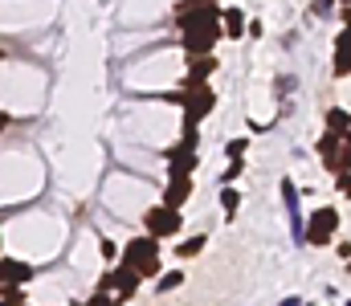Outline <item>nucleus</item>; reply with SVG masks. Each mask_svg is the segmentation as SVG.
<instances>
[{"mask_svg":"<svg viewBox=\"0 0 351 306\" xmlns=\"http://www.w3.org/2000/svg\"><path fill=\"white\" fill-rule=\"evenodd\" d=\"M245 147H250V139H233L229 147H225V155L233 160V155H245Z\"/></svg>","mask_w":351,"mask_h":306,"instance_id":"nucleus-21","label":"nucleus"},{"mask_svg":"<svg viewBox=\"0 0 351 306\" xmlns=\"http://www.w3.org/2000/svg\"><path fill=\"white\" fill-rule=\"evenodd\" d=\"M327 127L339 131V135H351V114L343 106H331V110H327Z\"/></svg>","mask_w":351,"mask_h":306,"instance_id":"nucleus-13","label":"nucleus"},{"mask_svg":"<svg viewBox=\"0 0 351 306\" xmlns=\"http://www.w3.org/2000/svg\"><path fill=\"white\" fill-rule=\"evenodd\" d=\"M176 286H184V270H176V274H164V278L156 282V290H160V294H168V290H176Z\"/></svg>","mask_w":351,"mask_h":306,"instance_id":"nucleus-17","label":"nucleus"},{"mask_svg":"<svg viewBox=\"0 0 351 306\" xmlns=\"http://www.w3.org/2000/svg\"><path fill=\"white\" fill-rule=\"evenodd\" d=\"M4 303L21 306V303H25V290H21V286H16V282H4Z\"/></svg>","mask_w":351,"mask_h":306,"instance_id":"nucleus-19","label":"nucleus"},{"mask_svg":"<svg viewBox=\"0 0 351 306\" xmlns=\"http://www.w3.org/2000/svg\"><path fill=\"white\" fill-rule=\"evenodd\" d=\"M315 12L323 16V12H331V0H315Z\"/></svg>","mask_w":351,"mask_h":306,"instance_id":"nucleus-22","label":"nucleus"},{"mask_svg":"<svg viewBox=\"0 0 351 306\" xmlns=\"http://www.w3.org/2000/svg\"><path fill=\"white\" fill-rule=\"evenodd\" d=\"M343 143H348V135H339V131H323V139H319V155H323V164H327V172H339V155H343Z\"/></svg>","mask_w":351,"mask_h":306,"instance_id":"nucleus-10","label":"nucleus"},{"mask_svg":"<svg viewBox=\"0 0 351 306\" xmlns=\"http://www.w3.org/2000/svg\"><path fill=\"white\" fill-rule=\"evenodd\" d=\"M192 172H168V184H164V201L176 204V208H184V204L192 201Z\"/></svg>","mask_w":351,"mask_h":306,"instance_id":"nucleus-9","label":"nucleus"},{"mask_svg":"<svg viewBox=\"0 0 351 306\" xmlns=\"http://www.w3.org/2000/svg\"><path fill=\"white\" fill-rule=\"evenodd\" d=\"M217 74V53H200L188 62V78H184V90H196V86H208V78Z\"/></svg>","mask_w":351,"mask_h":306,"instance_id":"nucleus-8","label":"nucleus"},{"mask_svg":"<svg viewBox=\"0 0 351 306\" xmlns=\"http://www.w3.org/2000/svg\"><path fill=\"white\" fill-rule=\"evenodd\" d=\"M225 33L229 37H241L245 33V12L241 8H225Z\"/></svg>","mask_w":351,"mask_h":306,"instance_id":"nucleus-15","label":"nucleus"},{"mask_svg":"<svg viewBox=\"0 0 351 306\" xmlns=\"http://www.w3.org/2000/svg\"><path fill=\"white\" fill-rule=\"evenodd\" d=\"M172 16H176V25H180V33H184V29H196V25H217V21H225V8H217V4H196V0H180Z\"/></svg>","mask_w":351,"mask_h":306,"instance_id":"nucleus-6","label":"nucleus"},{"mask_svg":"<svg viewBox=\"0 0 351 306\" xmlns=\"http://www.w3.org/2000/svg\"><path fill=\"white\" fill-rule=\"evenodd\" d=\"M196 4H221V0H196Z\"/></svg>","mask_w":351,"mask_h":306,"instance_id":"nucleus-24","label":"nucleus"},{"mask_svg":"<svg viewBox=\"0 0 351 306\" xmlns=\"http://www.w3.org/2000/svg\"><path fill=\"white\" fill-rule=\"evenodd\" d=\"M139 282H143V274H139L131 262H123V257H119V266H114V270H106V274L98 278V286H106V290H119V298H123V303L139 294Z\"/></svg>","mask_w":351,"mask_h":306,"instance_id":"nucleus-5","label":"nucleus"},{"mask_svg":"<svg viewBox=\"0 0 351 306\" xmlns=\"http://www.w3.org/2000/svg\"><path fill=\"white\" fill-rule=\"evenodd\" d=\"M123 262H131L143 278H156V274H160V237H156V233L131 237V241L123 245Z\"/></svg>","mask_w":351,"mask_h":306,"instance_id":"nucleus-1","label":"nucleus"},{"mask_svg":"<svg viewBox=\"0 0 351 306\" xmlns=\"http://www.w3.org/2000/svg\"><path fill=\"white\" fill-rule=\"evenodd\" d=\"M331 70L343 78L351 74V25H343V33L335 37V58H331Z\"/></svg>","mask_w":351,"mask_h":306,"instance_id":"nucleus-11","label":"nucleus"},{"mask_svg":"<svg viewBox=\"0 0 351 306\" xmlns=\"http://www.w3.org/2000/svg\"><path fill=\"white\" fill-rule=\"evenodd\" d=\"M339 4H351V0H339Z\"/></svg>","mask_w":351,"mask_h":306,"instance_id":"nucleus-25","label":"nucleus"},{"mask_svg":"<svg viewBox=\"0 0 351 306\" xmlns=\"http://www.w3.org/2000/svg\"><path fill=\"white\" fill-rule=\"evenodd\" d=\"M180 225H184V208H176V204H168V201L152 204V208H147V216H143V229H147V233H156L160 241H164V237H176V233H180Z\"/></svg>","mask_w":351,"mask_h":306,"instance_id":"nucleus-3","label":"nucleus"},{"mask_svg":"<svg viewBox=\"0 0 351 306\" xmlns=\"http://www.w3.org/2000/svg\"><path fill=\"white\" fill-rule=\"evenodd\" d=\"M180 106H184V127H200L213 114L217 94H213V86H196V90H184L180 94Z\"/></svg>","mask_w":351,"mask_h":306,"instance_id":"nucleus-7","label":"nucleus"},{"mask_svg":"<svg viewBox=\"0 0 351 306\" xmlns=\"http://www.w3.org/2000/svg\"><path fill=\"white\" fill-rule=\"evenodd\" d=\"M339 233V208L335 204H319L306 220V241L311 245H331V237Z\"/></svg>","mask_w":351,"mask_h":306,"instance_id":"nucleus-4","label":"nucleus"},{"mask_svg":"<svg viewBox=\"0 0 351 306\" xmlns=\"http://www.w3.org/2000/svg\"><path fill=\"white\" fill-rule=\"evenodd\" d=\"M98 253H102V262H114V257H123V253H119V245H114L110 237H102V241H98Z\"/></svg>","mask_w":351,"mask_h":306,"instance_id":"nucleus-18","label":"nucleus"},{"mask_svg":"<svg viewBox=\"0 0 351 306\" xmlns=\"http://www.w3.org/2000/svg\"><path fill=\"white\" fill-rule=\"evenodd\" d=\"M204 245H208V237L196 233V237H188V241L176 245V257H196V253H204Z\"/></svg>","mask_w":351,"mask_h":306,"instance_id":"nucleus-14","label":"nucleus"},{"mask_svg":"<svg viewBox=\"0 0 351 306\" xmlns=\"http://www.w3.org/2000/svg\"><path fill=\"white\" fill-rule=\"evenodd\" d=\"M241 172H245V164H241V155H233V160H229V168H225V184H233Z\"/></svg>","mask_w":351,"mask_h":306,"instance_id":"nucleus-20","label":"nucleus"},{"mask_svg":"<svg viewBox=\"0 0 351 306\" xmlns=\"http://www.w3.org/2000/svg\"><path fill=\"white\" fill-rule=\"evenodd\" d=\"M221 37H229V33H225V21H217V25H196V29H184L180 49H184L188 58H200V53H213Z\"/></svg>","mask_w":351,"mask_h":306,"instance_id":"nucleus-2","label":"nucleus"},{"mask_svg":"<svg viewBox=\"0 0 351 306\" xmlns=\"http://www.w3.org/2000/svg\"><path fill=\"white\" fill-rule=\"evenodd\" d=\"M0 278H4V282H29V278H33V270H29L25 262L4 257V262H0Z\"/></svg>","mask_w":351,"mask_h":306,"instance_id":"nucleus-12","label":"nucleus"},{"mask_svg":"<svg viewBox=\"0 0 351 306\" xmlns=\"http://www.w3.org/2000/svg\"><path fill=\"white\" fill-rule=\"evenodd\" d=\"M221 208H225V216L233 220L237 208H241V192H237V188H225V192H221Z\"/></svg>","mask_w":351,"mask_h":306,"instance_id":"nucleus-16","label":"nucleus"},{"mask_svg":"<svg viewBox=\"0 0 351 306\" xmlns=\"http://www.w3.org/2000/svg\"><path fill=\"white\" fill-rule=\"evenodd\" d=\"M343 25H351V4H343Z\"/></svg>","mask_w":351,"mask_h":306,"instance_id":"nucleus-23","label":"nucleus"}]
</instances>
